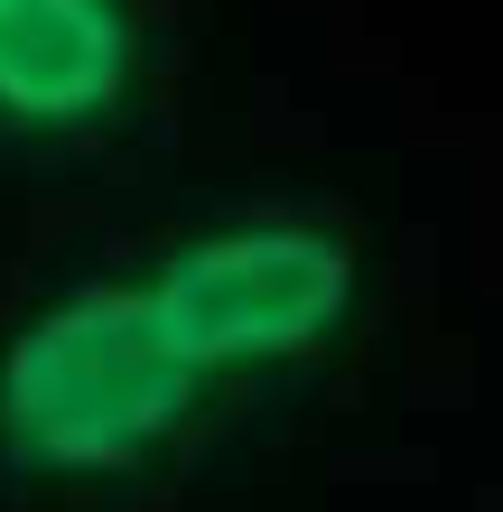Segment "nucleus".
Listing matches in <instances>:
<instances>
[{
  "mask_svg": "<svg viewBox=\"0 0 503 512\" xmlns=\"http://www.w3.org/2000/svg\"><path fill=\"white\" fill-rule=\"evenodd\" d=\"M205 382L150 280L66 289L0 345V457L19 475H122L187 429Z\"/></svg>",
  "mask_w": 503,
  "mask_h": 512,
  "instance_id": "obj_1",
  "label": "nucleus"
},
{
  "mask_svg": "<svg viewBox=\"0 0 503 512\" xmlns=\"http://www.w3.org/2000/svg\"><path fill=\"white\" fill-rule=\"evenodd\" d=\"M150 298L168 308L177 345L205 373L233 364H280V354L327 345L345 308H354V252L327 224L299 215H261V224H224L196 233L150 270Z\"/></svg>",
  "mask_w": 503,
  "mask_h": 512,
  "instance_id": "obj_2",
  "label": "nucleus"
},
{
  "mask_svg": "<svg viewBox=\"0 0 503 512\" xmlns=\"http://www.w3.org/2000/svg\"><path fill=\"white\" fill-rule=\"evenodd\" d=\"M131 10L122 0H0V122L10 131H94L131 94Z\"/></svg>",
  "mask_w": 503,
  "mask_h": 512,
  "instance_id": "obj_3",
  "label": "nucleus"
}]
</instances>
